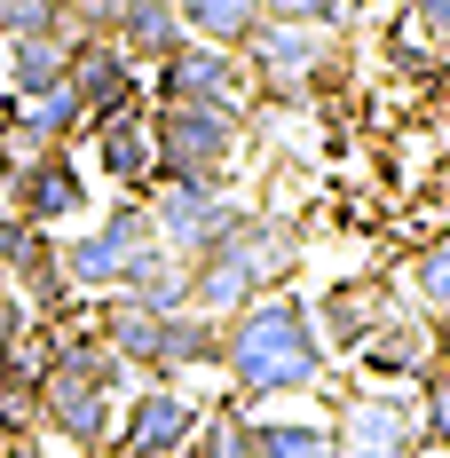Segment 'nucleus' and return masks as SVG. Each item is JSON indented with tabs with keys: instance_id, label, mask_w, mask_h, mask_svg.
Segmentation results:
<instances>
[{
	"instance_id": "nucleus-1",
	"label": "nucleus",
	"mask_w": 450,
	"mask_h": 458,
	"mask_svg": "<svg viewBox=\"0 0 450 458\" xmlns=\"http://www.w3.org/2000/svg\"><path fill=\"white\" fill-rule=\"evenodd\" d=\"M222 371L237 387V403H253V395H316L332 379V356L316 340L309 301H293V293L245 301L222 324Z\"/></svg>"
},
{
	"instance_id": "nucleus-2",
	"label": "nucleus",
	"mask_w": 450,
	"mask_h": 458,
	"mask_svg": "<svg viewBox=\"0 0 450 458\" xmlns=\"http://www.w3.org/2000/svg\"><path fill=\"white\" fill-rule=\"evenodd\" d=\"M293 261H301L293 222H284V214H261V206H245V214L229 222L222 245L190 261V309H198V317H214V324H229L245 301L276 293V284L293 276Z\"/></svg>"
},
{
	"instance_id": "nucleus-3",
	"label": "nucleus",
	"mask_w": 450,
	"mask_h": 458,
	"mask_svg": "<svg viewBox=\"0 0 450 458\" xmlns=\"http://www.w3.org/2000/svg\"><path fill=\"white\" fill-rule=\"evenodd\" d=\"M95 332L119 348V364L142 371V379H190V371H214L222 364V324L198 317V309H174V317H158V309H135V301H103L95 309Z\"/></svg>"
},
{
	"instance_id": "nucleus-4",
	"label": "nucleus",
	"mask_w": 450,
	"mask_h": 458,
	"mask_svg": "<svg viewBox=\"0 0 450 458\" xmlns=\"http://www.w3.org/2000/svg\"><path fill=\"white\" fill-rule=\"evenodd\" d=\"M150 150H158V182L222 190L229 166L245 158V111L237 103H150Z\"/></svg>"
},
{
	"instance_id": "nucleus-5",
	"label": "nucleus",
	"mask_w": 450,
	"mask_h": 458,
	"mask_svg": "<svg viewBox=\"0 0 450 458\" xmlns=\"http://www.w3.org/2000/svg\"><path fill=\"white\" fill-rule=\"evenodd\" d=\"M150 245H158L150 206H142V198H127V206H111L95 229H80V237L64 245V284H72V293H119V284H127V269H135Z\"/></svg>"
},
{
	"instance_id": "nucleus-6",
	"label": "nucleus",
	"mask_w": 450,
	"mask_h": 458,
	"mask_svg": "<svg viewBox=\"0 0 450 458\" xmlns=\"http://www.w3.org/2000/svg\"><path fill=\"white\" fill-rule=\"evenodd\" d=\"M340 458H419V387H356L332 395Z\"/></svg>"
},
{
	"instance_id": "nucleus-7",
	"label": "nucleus",
	"mask_w": 450,
	"mask_h": 458,
	"mask_svg": "<svg viewBox=\"0 0 450 458\" xmlns=\"http://www.w3.org/2000/svg\"><path fill=\"white\" fill-rule=\"evenodd\" d=\"M206 403L182 387V379H142L135 395L119 403V435H111V458H182L190 435H198Z\"/></svg>"
},
{
	"instance_id": "nucleus-8",
	"label": "nucleus",
	"mask_w": 450,
	"mask_h": 458,
	"mask_svg": "<svg viewBox=\"0 0 450 458\" xmlns=\"http://www.w3.org/2000/svg\"><path fill=\"white\" fill-rule=\"evenodd\" d=\"M142 206H150L158 245H166V253H182V261L214 253V245L229 237V222L245 214L229 190H198V182H150V190H142Z\"/></svg>"
},
{
	"instance_id": "nucleus-9",
	"label": "nucleus",
	"mask_w": 450,
	"mask_h": 458,
	"mask_svg": "<svg viewBox=\"0 0 450 458\" xmlns=\"http://www.w3.org/2000/svg\"><path fill=\"white\" fill-rule=\"evenodd\" d=\"M237 55H245V72H253L261 95H309L332 72L340 47H332V32H316V24H261Z\"/></svg>"
},
{
	"instance_id": "nucleus-10",
	"label": "nucleus",
	"mask_w": 450,
	"mask_h": 458,
	"mask_svg": "<svg viewBox=\"0 0 450 458\" xmlns=\"http://www.w3.org/2000/svg\"><path fill=\"white\" fill-rule=\"evenodd\" d=\"M8 214H24L32 229H55V222H80L88 214V174L72 150H32V158H8Z\"/></svg>"
},
{
	"instance_id": "nucleus-11",
	"label": "nucleus",
	"mask_w": 450,
	"mask_h": 458,
	"mask_svg": "<svg viewBox=\"0 0 450 458\" xmlns=\"http://www.w3.org/2000/svg\"><path fill=\"white\" fill-rule=\"evenodd\" d=\"M403 301H395V276L363 269V276H340V284H324V301H316V340H324V356H356L363 340L379 332V324L395 317Z\"/></svg>"
},
{
	"instance_id": "nucleus-12",
	"label": "nucleus",
	"mask_w": 450,
	"mask_h": 458,
	"mask_svg": "<svg viewBox=\"0 0 450 458\" xmlns=\"http://www.w3.org/2000/svg\"><path fill=\"white\" fill-rule=\"evenodd\" d=\"M64 80H72V95H80L88 127H103V119H119V111H135V103H142V64L111 40V32H80Z\"/></svg>"
},
{
	"instance_id": "nucleus-13",
	"label": "nucleus",
	"mask_w": 450,
	"mask_h": 458,
	"mask_svg": "<svg viewBox=\"0 0 450 458\" xmlns=\"http://www.w3.org/2000/svg\"><path fill=\"white\" fill-rule=\"evenodd\" d=\"M158 80V103H237L245 111V95H253V72H245V55L237 47H206V40H182L166 64H150Z\"/></svg>"
},
{
	"instance_id": "nucleus-14",
	"label": "nucleus",
	"mask_w": 450,
	"mask_h": 458,
	"mask_svg": "<svg viewBox=\"0 0 450 458\" xmlns=\"http://www.w3.org/2000/svg\"><path fill=\"white\" fill-rule=\"evenodd\" d=\"M348 364L371 379V387H419L427 371H435V332H427V317H411V309H395V317L379 324L371 340H363Z\"/></svg>"
},
{
	"instance_id": "nucleus-15",
	"label": "nucleus",
	"mask_w": 450,
	"mask_h": 458,
	"mask_svg": "<svg viewBox=\"0 0 450 458\" xmlns=\"http://www.w3.org/2000/svg\"><path fill=\"white\" fill-rule=\"evenodd\" d=\"M95 135V166H103V174H111V182L119 190H150L158 182V150H150V111H119V119H103V127H88Z\"/></svg>"
},
{
	"instance_id": "nucleus-16",
	"label": "nucleus",
	"mask_w": 450,
	"mask_h": 458,
	"mask_svg": "<svg viewBox=\"0 0 450 458\" xmlns=\"http://www.w3.org/2000/svg\"><path fill=\"white\" fill-rule=\"evenodd\" d=\"M103 32L127 47L135 64H166V55L190 40V32H182V16H174V0H119Z\"/></svg>"
},
{
	"instance_id": "nucleus-17",
	"label": "nucleus",
	"mask_w": 450,
	"mask_h": 458,
	"mask_svg": "<svg viewBox=\"0 0 450 458\" xmlns=\"http://www.w3.org/2000/svg\"><path fill=\"white\" fill-rule=\"evenodd\" d=\"M72 24L64 32H24V40H8V95H47L64 88V72H72Z\"/></svg>"
},
{
	"instance_id": "nucleus-18",
	"label": "nucleus",
	"mask_w": 450,
	"mask_h": 458,
	"mask_svg": "<svg viewBox=\"0 0 450 458\" xmlns=\"http://www.w3.org/2000/svg\"><path fill=\"white\" fill-rule=\"evenodd\" d=\"M119 301H135V309H158V317L190 309V261H182V253H166V245H150L135 269H127Z\"/></svg>"
},
{
	"instance_id": "nucleus-19",
	"label": "nucleus",
	"mask_w": 450,
	"mask_h": 458,
	"mask_svg": "<svg viewBox=\"0 0 450 458\" xmlns=\"http://www.w3.org/2000/svg\"><path fill=\"white\" fill-rule=\"evenodd\" d=\"M174 16H182V32L206 40V47H245L261 24H269L261 0H174Z\"/></svg>"
},
{
	"instance_id": "nucleus-20",
	"label": "nucleus",
	"mask_w": 450,
	"mask_h": 458,
	"mask_svg": "<svg viewBox=\"0 0 450 458\" xmlns=\"http://www.w3.org/2000/svg\"><path fill=\"white\" fill-rule=\"evenodd\" d=\"M253 458H340L332 419H253Z\"/></svg>"
},
{
	"instance_id": "nucleus-21",
	"label": "nucleus",
	"mask_w": 450,
	"mask_h": 458,
	"mask_svg": "<svg viewBox=\"0 0 450 458\" xmlns=\"http://www.w3.org/2000/svg\"><path fill=\"white\" fill-rule=\"evenodd\" d=\"M403 293L419 317H450V237H435V245H419L403 261Z\"/></svg>"
},
{
	"instance_id": "nucleus-22",
	"label": "nucleus",
	"mask_w": 450,
	"mask_h": 458,
	"mask_svg": "<svg viewBox=\"0 0 450 458\" xmlns=\"http://www.w3.org/2000/svg\"><path fill=\"white\" fill-rule=\"evenodd\" d=\"M182 458H253V419H245V403H237V395L214 403V411L198 419V435H190Z\"/></svg>"
},
{
	"instance_id": "nucleus-23",
	"label": "nucleus",
	"mask_w": 450,
	"mask_h": 458,
	"mask_svg": "<svg viewBox=\"0 0 450 458\" xmlns=\"http://www.w3.org/2000/svg\"><path fill=\"white\" fill-rule=\"evenodd\" d=\"M419 451L450 458V371H427L419 379Z\"/></svg>"
},
{
	"instance_id": "nucleus-24",
	"label": "nucleus",
	"mask_w": 450,
	"mask_h": 458,
	"mask_svg": "<svg viewBox=\"0 0 450 458\" xmlns=\"http://www.w3.org/2000/svg\"><path fill=\"white\" fill-rule=\"evenodd\" d=\"M72 8L64 0H0V40H24V32H64Z\"/></svg>"
},
{
	"instance_id": "nucleus-25",
	"label": "nucleus",
	"mask_w": 450,
	"mask_h": 458,
	"mask_svg": "<svg viewBox=\"0 0 450 458\" xmlns=\"http://www.w3.org/2000/svg\"><path fill=\"white\" fill-rule=\"evenodd\" d=\"M348 8H356V0H261L269 24H316V32H340Z\"/></svg>"
},
{
	"instance_id": "nucleus-26",
	"label": "nucleus",
	"mask_w": 450,
	"mask_h": 458,
	"mask_svg": "<svg viewBox=\"0 0 450 458\" xmlns=\"http://www.w3.org/2000/svg\"><path fill=\"white\" fill-rule=\"evenodd\" d=\"M24 332H32V309H24V293H16V284H0V364L24 348Z\"/></svg>"
},
{
	"instance_id": "nucleus-27",
	"label": "nucleus",
	"mask_w": 450,
	"mask_h": 458,
	"mask_svg": "<svg viewBox=\"0 0 450 458\" xmlns=\"http://www.w3.org/2000/svg\"><path fill=\"white\" fill-rule=\"evenodd\" d=\"M24 245H32V222L0 206V276H8V269H16V261H24Z\"/></svg>"
},
{
	"instance_id": "nucleus-28",
	"label": "nucleus",
	"mask_w": 450,
	"mask_h": 458,
	"mask_svg": "<svg viewBox=\"0 0 450 458\" xmlns=\"http://www.w3.org/2000/svg\"><path fill=\"white\" fill-rule=\"evenodd\" d=\"M403 16H411V24H419L435 47H450V0H411Z\"/></svg>"
},
{
	"instance_id": "nucleus-29",
	"label": "nucleus",
	"mask_w": 450,
	"mask_h": 458,
	"mask_svg": "<svg viewBox=\"0 0 450 458\" xmlns=\"http://www.w3.org/2000/svg\"><path fill=\"white\" fill-rule=\"evenodd\" d=\"M427 332H435V371H450V317H427Z\"/></svg>"
},
{
	"instance_id": "nucleus-30",
	"label": "nucleus",
	"mask_w": 450,
	"mask_h": 458,
	"mask_svg": "<svg viewBox=\"0 0 450 458\" xmlns=\"http://www.w3.org/2000/svg\"><path fill=\"white\" fill-rule=\"evenodd\" d=\"M8 458H55V451H47V443H16Z\"/></svg>"
},
{
	"instance_id": "nucleus-31",
	"label": "nucleus",
	"mask_w": 450,
	"mask_h": 458,
	"mask_svg": "<svg viewBox=\"0 0 450 458\" xmlns=\"http://www.w3.org/2000/svg\"><path fill=\"white\" fill-rule=\"evenodd\" d=\"M8 451H16V443H8V435H0V458H8Z\"/></svg>"
}]
</instances>
